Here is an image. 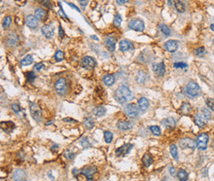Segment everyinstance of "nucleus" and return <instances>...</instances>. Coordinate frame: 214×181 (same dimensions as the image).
<instances>
[{
	"instance_id": "24",
	"label": "nucleus",
	"mask_w": 214,
	"mask_h": 181,
	"mask_svg": "<svg viewBox=\"0 0 214 181\" xmlns=\"http://www.w3.org/2000/svg\"><path fill=\"white\" fill-rule=\"evenodd\" d=\"M92 114L96 117H102L106 114V109L104 106H98L93 109Z\"/></svg>"
},
{
	"instance_id": "22",
	"label": "nucleus",
	"mask_w": 214,
	"mask_h": 181,
	"mask_svg": "<svg viewBox=\"0 0 214 181\" xmlns=\"http://www.w3.org/2000/svg\"><path fill=\"white\" fill-rule=\"evenodd\" d=\"M119 49L122 51H129L133 49V45L127 40H123L119 42Z\"/></svg>"
},
{
	"instance_id": "14",
	"label": "nucleus",
	"mask_w": 214,
	"mask_h": 181,
	"mask_svg": "<svg viewBox=\"0 0 214 181\" xmlns=\"http://www.w3.org/2000/svg\"><path fill=\"white\" fill-rule=\"evenodd\" d=\"M26 23H27V27H30L31 29H35L37 26H38V21L37 18L33 15H29L27 16L26 18Z\"/></svg>"
},
{
	"instance_id": "15",
	"label": "nucleus",
	"mask_w": 214,
	"mask_h": 181,
	"mask_svg": "<svg viewBox=\"0 0 214 181\" xmlns=\"http://www.w3.org/2000/svg\"><path fill=\"white\" fill-rule=\"evenodd\" d=\"M80 171H81L82 174H84L90 181H92V179H93V176H94V174L96 172V168L94 167V166H92V167H86L83 168V169L80 170Z\"/></svg>"
},
{
	"instance_id": "59",
	"label": "nucleus",
	"mask_w": 214,
	"mask_h": 181,
	"mask_svg": "<svg viewBox=\"0 0 214 181\" xmlns=\"http://www.w3.org/2000/svg\"><path fill=\"white\" fill-rule=\"evenodd\" d=\"M168 3H169V5H171V1H169Z\"/></svg>"
},
{
	"instance_id": "27",
	"label": "nucleus",
	"mask_w": 214,
	"mask_h": 181,
	"mask_svg": "<svg viewBox=\"0 0 214 181\" xmlns=\"http://www.w3.org/2000/svg\"><path fill=\"white\" fill-rule=\"evenodd\" d=\"M16 41H17V37L15 34H11L8 35L7 37V44L9 46H13L16 45Z\"/></svg>"
},
{
	"instance_id": "4",
	"label": "nucleus",
	"mask_w": 214,
	"mask_h": 181,
	"mask_svg": "<svg viewBox=\"0 0 214 181\" xmlns=\"http://www.w3.org/2000/svg\"><path fill=\"white\" fill-rule=\"evenodd\" d=\"M29 106H30V112L31 117L36 122H41L42 119V112L38 104L35 102H31Z\"/></svg>"
},
{
	"instance_id": "51",
	"label": "nucleus",
	"mask_w": 214,
	"mask_h": 181,
	"mask_svg": "<svg viewBox=\"0 0 214 181\" xmlns=\"http://www.w3.org/2000/svg\"><path fill=\"white\" fill-rule=\"evenodd\" d=\"M59 35H60V37L61 38V39H63V36H64V31H63L62 27H61L60 25V27H59Z\"/></svg>"
},
{
	"instance_id": "56",
	"label": "nucleus",
	"mask_w": 214,
	"mask_h": 181,
	"mask_svg": "<svg viewBox=\"0 0 214 181\" xmlns=\"http://www.w3.org/2000/svg\"><path fill=\"white\" fill-rule=\"evenodd\" d=\"M128 2H129V1H127V0H125V1H124V0H123V1H119V0H117V3H119V4H123L124 3H128Z\"/></svg>"
},
{
	"instance_id": "43",
	"label": "nucleus",
	"mask_w": 214,
	"mask_h": 181,
	"mask_svg": "<svg viewBox=\"0 0 214 181\" xmlns=\"http://www.w3.org/2000/svg\"><path fill=\"white\" fill-rule=\"evenodd\" d=\"M174 67L176 68H188V64L184 62H176L174 63Z\"/></svg>"
},
{
	"instance_id": "32",
	"label": "nucleus",
	"mask_w": 214,
	"mask_h": 181,
	"mask_svg": "<svg viewBox=\"0 0 214 181\" xmlns=\"http://www.w3.org/2000/svg\"><path fill=\"white\" fill-rule=\"evenodd\" d=\"M191 110V106H190V104H188L186 102H183L181 107H180V111L183 114H186L190 111Z\"/></svg>"
},
{
	"instance_id": "1",
	"label": "nucleus",
	"mask_w": 214,
	"mask_h": 181,
	"mask_svg": "<svg viewBox=\"0 0 214 181\" xmlns=\"http://www.w3.org/2000/svg\"><path fill=\"white\" fill-rule=\"evenodd\" d=\"M114 99L119 104H125L133 99V94L129 88L126 86H120L115 91Z\"/></svg>"
},
{
	"instance_id": "42",
	"label": "nucleus",
	"mask_w": 214,
	"mask_h": 181,
	"mask_svg": "<svg viewBox=\"0 0 214 181\" xmlns=\"http://www.w3.org/2000/svg\"><path fill=\"white\" fill-rule=\"evenodd\" d=\"M121 22H122V17H121V16H120L119 14H116V15L114 16V25L115 27H120Z\"/></svg>"
},
{
	"instance_id": "6",
	"label": "nucleus",
	"mask_w": 214,
	"mask_h": 181,
	"mask_svg": "<svg viewBox=\"0 0 214 181\" xmlns=\"http://www.w3.org/2000/svg\"><path fill=\"white\" fill-rule=\"evenodd\" d=\"M209 135L206 133H201L198 136L197 140H196V146L200 150H206L208 143H209Z\"/></svg>"
},
{
	"instance_id": "10",
	"label": "nucleus",
	"mask_w": 214,
	"mask_h": 181,
	"mask_svg": "<svg viewBox=\"0 0 214 181\" xmlns=\"http://www.w3.org/2000/svg\"><path fill=\"white\" fill-rule=\"evenodd\" d=\"M132 148H133V145L132 144L126 143L117 149L116 151H115V154L117 155V157H124V156H126L131 151Z\"/></svg>"
},
{
	"instance_id": "11",
	"label": "nucleus",
	"mask_w": 214,
	"mask_h": 181,
	"mask_svg": "<svg viewBox=\"0 0 214 181\" xmlns=\"http://www.w3.org/2000/svg\"><path fill=\"white\" fill-rule=\"evenodd\" d=\"M152 69L157 76L162 77L165 73V67L164 63H154L152 65Z\"/></svg>"
},
{
	"instance_id": "17",
	"label": "nucleus",
	"mask_w": 214,
	"mask_h": 181,
	"mask_svg": "<svg viewBox=\"0 0 214 181\" xmlns=\"http://www.w3.org/2000/svg\"><path fill=\"white\" fill-rule=\"evenodd\" d=\"M41 32L46 38H52L54 36V28L49 25H45L41 27Z\"/></svg>"
},
{
	"instance_id": "37",
	"label": "nucleus",
	"mask_w": 214,
	"mask_h": 181,
	"mask_svg": "<svg viewBox=\"0 0 214 181\" xmlns=\"http://www.w3.org/2000/svg\"><path fill=\"white\" fill-rule=\"evenodd\" d=\"M200 113L202 114V115H203V118L206 119L207 121L211 119V117H212L211 112H210V111H209V110H208V109L203 108V109H202V110H201Z\"/></svg>"
},
{
	"instance_id": "39",
	"label": "nucleus",
	"mask_w": 214,
	"mask_h": 181,
	"mask_svg": "<svg viewBox=\"0 0 214 181\" xmlns=\"http://www.w3.org/2000/svg\"><path fill=\"white\" fill-rule=\"evenodd\" d=\"M11 23H12L11 16H5V17H4V19H3V29H8V27H10Z\"/></svg>"
},
{
	"instance_id": "18",
	"label": "nucleus",
	"mask_w": 214,
	"mask_h": 181,
	"mask_svg": "<svg viewBox=\"0 0 214 181\" xmlns=\"http://www.w3.org/2000/svg\"><path fill=\"white\" fill-rule=\"evenodd\" d=\"M13 179L14 181H27V175L24 170H16L13 173Z\"/></svg>"
},
{
	"instance_id": "44",
	"label": "nucleus",
	"mask_w": 214,
	"mask_h": 181,
	"mask_svg": "<svg viewBox=\"0 0 214 181\" xmlns=\"http://www.w3.org/2000/svg\"><path fill=\"white\" fill-rule=\"evenodd\" d=\"M81 144L84 148H87L88 147L91 146V143H90L89 140H88L87 138H82V139L81 140Z\"/></svg>"
},
{
	"instance_id": "2",
	"label": "nucleus",
	"mask_w": 214,
	"mask_h": 181,
	"mask_svg": "<svg viewBox=\"0 0 214 181\" xmlns=\"http://www.w3.org/2000/svg\"><path fill=\"white\" fill-rule=\"evenodd\" d=\"M185 93L190 98H195L198 97V96L201 94L200 87L198 84L194 81H191L188 84L187 87L185 88Z\"/></svg>"
},
{
	"instance_id": "29",
	"label": "nucleus",
	"mask_w": 214,
	"mask_h": 181,
	"mask_svg": "<svg viewBox=\"0 0 214 181\" xmlns=\"http://www.w3.org/2000/svg\"><path fill=\"white\" fill-rule=\"evenodd\" d=\"M46 16L45 10L43 8H36L35 11V16L37 19H43Z\"/></svg>"
},
{
	"instance_id": "20",
	"label": "nucleus",
	"mask_w": 214,
	"mask_h": 181,
	"mask_svg": "<svg viewBox=\"0 0 214 181\" xmlns=\"http://www.w3.org/2000/svg\"><path fill=\"white\" fill-rule=\"evenodd\" d=\"M138 105L139 110L143 113V112L147 111V110L149 107V101H148V100L147 98L142 97L138 100Z\"/></svg>"
},
{
	"instance_id": "7",
	"label": "nucleus",
	"mask_w": 214,
	"mask_h": 181,
	"mask_svg": "<svg viewBox=\"0 0 214 181\" xmlns=\"http://www.w3.org/2000/svg\"><path fill=\"white\" fill-rule=\"evenodd\" d=\"M82 67L87 70H92L96 66V61L92 57L85 56L82 60Z\"/></svg>"
},
{
	"instance_id": "58",
	"label": "nucleus",
	"mask_w": 214,
	"mask_h": 181,
	"mask_svg": "<svg viewBox=\"0 0 214 181\" xmlns=\"http://www.w3.org/2000/svg\"><path fill=\"white\" fill-rule=\"evenodd\" d=\"M92 39H96V41H98V38L97 37H95V35H92Z\"/></svg>"
},
{
	"instance_id": "53",
	"label": "nucleus",
	"mask_w": 214,
	"mask_h": 181,
	"mask_svg": "<svg viewBox=\"0 0 214 181\" xmlns=\"http://www.w3.org/2000/svg\"><path fill=\"white\" fill-rule=\"evenodd\" d=\"M68 5H69V6H70V7H72V8H74V9H76L77 11L79 12V13H80V10H79V8H78V7H77L76 5H74L73 3H68Z\"/></svg>"
},
{
	"instance_id": "31",
	"label": "nucleus",
	"mask_w": 214,
	"mask_h": 181,
	"mask_svg": "<svg viewBox=\"0 0 214 181\" xmlns=\"http://www.w3.org/2000/svg\"><path fill=\"white\" fill-rule=\"evenodd\" d=\"M33 62V57L32 55H27L25 57L24 59L21 61V64L23 65V66H27V65L31 64Z\"/></svg>"
},
{
	"instance_id": "60",
	"label": "nucleus",
	"mask_w": 214,
	"mask_h": 181,
	"mask_svg": "<svg viewBox=\"0 0 214 181\" xmlns=\"http://www.w3.org/2000/svg\"><path fill=\"white\" fill-rule=\"evenodd\" d=\"M161 181H165V180H161Z\"/></svg>"
},
{
	"instance_id": "33",
	"label": "nucleus",
	"mask_w": 214,
	"mask_h": 181,
	"mask_svg": "<svg viewBox=\"0 0 214 181\" xmlns=\"http://www.w3.org/2000/svg\"><path fill=\"white\" fill-rule=\"evenodd\" d=\"M175 6H176V10L179 12V13H184V10H185V5L181 1H177L176 4H175Z\"/></svg>"
},
{
	"instance_id": "16",
	"label": "nucleus",
	"mask_w": 214,
	"mask_h": 181,
	"mask_svg": "<svg viewBox=\"0 0 214 181\" xmlns=\"http://www.w3.org/2000/svg\"><path fill=\"white\" fill-rule=\"evenodd\" d=\"M161 125L164 126L166 129H173L176 127V120L172 117H168V118H165L161 121Z\"/></svg>"
},
{
	"instance_id": "19",
	"label": "nucleus",
	"mask_w": 214,
	"mask_h": 181,
	"mask_svg": "<svg viewBox=\"0 0 214 181\" xmlns=\"http://www.w3.org/2000/svg\"><path fill=\"white\" fill-rule=\"evenodd\" d=\"M1 129L7 133H10L15 129V125L12 121L1 122Z\"/></svg>"
},
{
	"instance_id": "8",
	"label": "nucleus",
	"mask_w": 214,
	"mask_h": 181,
	"mask_svg": "<svg viewBox=\"0 0 214 181\" xmlns=\"http://www.w3.org/2000/svg\"><path fill=\"white\" fill-rule=\"evenodd\" d=\"M129 27L131 30L137 31H143L145 29V26H144L143 22L142 20H140V19L132 20L129 23Z\"/></svg>"
},
{
	"instance_id": "28",
	"label": "nucleus",
	"mask_w": 214,
	"mask_h": 181,
	"mask_svg": "<svg viewBox=\"0 0 214 181\" xmlns=\"http://www.w3.org/2000/svg\"><path fill=\"white\" fill-rule=\"evenodd\" d=\"M83 125H84V126L87 128V129H93V127H94L95 124H94V120H93L91 117H88V118H86V119H84Z\"/></svg>"
},
{
	"instance_id": "62",
	"label": "nucleus",
	"mask_w": 214,
	"mask_h": 181,
	"mask_svg": "<svg viewBox=\"0 0 214 181\" xmlns=\"http://www.w3.org/2000/svg\"><path fill=\"white\" fill-rule=\"evenodd\" d=\"M53 181H54V180H53Z\"/></svg>"
},
{
	"instance_id": "34",
	"label": "nucleus",
	"mask_w": 214,
	"mask_h": 181,
	"mask_svg": "<svg viewBox=\"0 0 214 181\" xmlns=\"http://www.w3.org/2000/svg\"><path fill=\"white\" fill-rule=\"evenodd\" d=\"M146 74H145V73L144 72H143V71H140L139 73H138V77H137V81H138V83H144V81H146Z\"/></svg>"
},
{
	"instance_id": "5",
	"label": "nucleus",
	"mask_w": 214,
	"mask_h": 181,
	"mask_svg": "<svg viewBox=\"0 0 214 181\" xmlns=\"http://www.w3.org/2000/svg\"><path fill=\"white\" fill-rule=\"evenodd\" d=\"M125 113L126 114L130 119H135L138 116L139 114V109L137 107L135 104H129L125 107Z\"/></svg>"
},
{
	"instance_id": "30",
	"label": "nucleus",
	"mask_w": 214,
	"mask_h": 181,
	"mask_svg": "<svg viewBox=\"0 0 214 181\" xmlns=\"http://www.w3.org/2000/svg\"><path fill=\"white\" fill-rule=\"evenodd\" d=\"M177 177L180 181H186L188 179V174L184 170H180L177 173Z\"/></svg>"
},
{
	"instance_id": "9",
	"label": "nucleus",
	"mask_w": 214,
	"mask_h": 181,
	"mask_svg": "<svg viewBox=\"0 0 214 181\" xmlns=\"http://www.w3.org/2000/svg\"><path fill=\"white\" fill-rule=\"evenodd\" d=\"M180 147L182 149L190 148L194 150L196 147V143L194 140H192L191 138H185L180 140Z\"/></svg>"
},
{
	"instance_id": "12",
	"label": "nucleus",
	"mask_w": 214,
	"mask_h": 181,
	"mask_svg": "<svg viewBox=\"0 0 214 181\" xmlns=\"http://www.w3.org/2000/svg\"><path fill=\"white\" fill-rule=\"evenodd\" d=\"M117 40L115 37L113 36H108L106 38L105 40V43H106V47L108 48L109 50L111 52H114L115 49V46H116Z\"/></svg>"
},
{
	"instance_id": "57",
	"label": "nucleus",
	"mask_w": 214,
	"mask_h": 181,
	"mask_svg": "<svg viewBox=\"0 0 214 181\" xmlns=\"http://www.w3.org/2000/svg\"><path fill=\"white\" fill-rule=\"evenodd\" d=\"M210 27H211L212 31H214V24H212L211 26H210Z\"/></svg>"
},
{
	"instance_id": "45",
	"label": "nucleus",
	"mask_w": 214,
	"mask_h": 181,
	"mask_svg": "<svg viewBox=\"0 0 214 181\" xmlns=\"http://www.w3.org/2000/svg\"><path fill=\"white\" fill-rule=\"evenodd\" d=\"M206 104L209 109H211L212 110L214 111V100L212 98H209L206 100Z\"/></svg>"
},
{
	"instance_id": "47",
	"label": "nucleus",
	"mask_w": 214,
	"mask_h": 181,
	"mask_svg": "<svg viewBox=\"0 0 214 181\" xmlns=\"http://www.w3.org/2000/svg\"><path fill=\"white\" fill-rule=\"evenodd\" d=\"M27 81H30V82H33L34 80L35 79V73H33V72H29V73H27Z\"/></svg>"
},
{
	"instance_id": "52",
	"label": "nucleus",
	"mask_w": 214,
	"mask_h": 181,
	"mask_svg": "<svg viewBox=\"0 0 214 181\" xmlns=\"http://www.w3.org/2000/svg\"><path fill=\"white\" fill-rule=\"evenodd\" d=\"M169 171H170V173H171V175L172 176H176V169H175V168H174V167L170 168V170H169Z\"/></svg>"
},
{
	"instance_id": "36",
	"label": "nucleus",
	"mask_w": 214,
	"mask_h": 181,
	"mask_svg": "<svg viewBox=\"0 0 214 181\" xmlns=\"http://www.w3.org/2000/svg\"><path fill=\"white\" fill-rule=\"evenodd\" d=\"M159 27H160L161 31L164 35H166V36L170 35V34H171V30H170V28H169L167 26H165V25L164 24H160L159 25Z\"/></svg>"
},
{
	"instance_id": "50",
	"label": "nucleus",
	"mask_w": 214,
	"mask_h": 181,
	"mask_svg": "<svg viewBox=\"0 0 214 181\" xmlns=\"http://www.w3.org/2000/svg\"><path fill=\"white\" fill-rule=\"evenodd\" d=\"M64 156L65 157H67V158L69 160H72L73 157H74V154H73V152H71V151H66V152L64 153Z\"/></svg>"
},
{
	"instance_id": "26",
	"label": "nucleus",
	"mask_w": 214,
	"mask_h": 181,
	"mask_svg": "<svg viewBox=\"0 0 214 181\" xmlns=\"http://www.w3.org/2000/svg\"><path fill=\"white\" fill-rule=\"evenodd\" d=\"M142 161H143V165L145 167L150 166L152 163V157H151V155H150L149 153H146V154L143 157Z\"/></svg>"
},
{
	"instance_id": "55",
	"label": "nucleus",
	"mask_w": 214,
	"mask_h": 181,
	"mask_svg": "<svg viewBox=\"0 0 214 181\" xmlns=\"http://www.w3.org/2000/svg\"><path fill=\"white\" fill-rule=\"evenodd\" d=\"M79 3H81L82 5L86 6L87 4V3H89V2H88V1H81V0H80V1H79Z\"/></svg>"
},
{
	"instance_id": "49",
	"label": "nucleus",
	"mask_w": 214,
	"mask_h": 181,
	"mask_svg": "<svg viewBox=\"0 0 214 181\" xmlns=\"http://www.w3.org/2000/svg\"><path fill=\"white\" fill-rule=\"evenodd\" d=\"M44 64L42 63H35V66H34V68H33V69H35V70L36 71H41L42 68H44Z\"/></svg>"
},
{
	"instance_id": "40",
	"label": "nucleus",
	"mask_w": 214,
	"mask_h": 181,
	"mask_svg": "<svg viewBox=\"0 0 214 181\" xmlns=\"http://www.w3.org/2000/svg\"><path fill=\"white\" fill-rule=\"evenodd\" d=\"M150 131L154 134V135L156 136H160L161 134V129L158 126H155V125H153V126H150L149 128Z\"/></svg>"
},
{
	"instance_id": "35",
	"label": "nucleus",
	"mask_w": 214,
	"mask_h": 181,
	"mask_svg": "<svg viewBox=\"0 0 214 181\" xmlns=\"http://www.w3.org/2000/svg\"><path fill=\"white\" fill-rule=\"evenodd\" d=\"M170 150H171V153L172 155V157L176 160H178V158H179L178 157V149H177L175 144H171L170 146Z\"/></svg>"
},
{
	"instance_id": "54",
	"label": "nucleus",
	"mask_w": 214,
	"mask_h": 181,
	"mask_svg": "<svg viewBox=\"0 0 214 181\" xmlns=\"http://www.w3.org/2000/svg\"><path fill=\"white\" fill-rule=\"evenodd\" d=\"M63 120L65 122H68V123H69V121H73V123H77V120H74V119H69V118H65V119H63Z\"/></svg>"
},
{
	"instance_id": "3",
	"label": "nucleus",
	"mask_w": 214,
	"mask_h": 181,
	"mask_svg": "<svg viewBox=\"0 0 214 181\" xmlns=\"http://www.w3.org/2000/svg\"><path fill=\"white\" fill-rule=\"evenodd\" d=\"M54 88L56 90V92L60 96H64L68 92V81L65 78H60L54 85Z\"/></svg>"
},
{
	"instance_id": "13",
	"label": "nucleus",
	"mask_w": 214,
	"mask_h": 181,
	"mask_svg": "<svg viewBox=\"0 0 214 181\" xmlns=\"http://www.w3.org/2000/svg\"><path fill=\"white\" fill-rule=\"evenodd\" d=\"M164 47L167 51L173 53V52L176 51V49L178 48V42L176 41H174V40H169L168 41L165 42Z\"/></svg>"
},
{
	"instance_id": "38",
	"label": "nucleus",
	"mask_w": 214,
	"mask_h": 181,
	"mask_svg": "<svg viewBox=\"0 0 214 181\" xmlns=\"http://www.w3.org/2000/svg\"><path fill=\"white\" fill-rule=\"evenodd\" d=\"M104 138L107 143H111L112 140H113V133L109 131H106L104 132Z\"/></svg>"
},
{
	"instance_id": "48",
	"label": "nucleus",
	"mask_w": 214,
	"mask_h": 181,
	"mask_svg": "<svg viewBox=\"0 0 214 181\" xmlns=\"http://www.w3.org/2000/svg\"><path fill=\"white\" fill-rule=\"evenodd\" d=\"M12 110L16 114H18L20 111L22 110V109L19 106V105H17V104H13L12 105Z\"/></svg>"
},
{
	"instance_id": "41",
	"label": "nucleus",
	"mask_w": 214,
	"mask_h": 181,
	"mask_svg": "<svg viewBox=\"0 0 214 181\" xmlns=\"http://www.w3.org/2000/svg\"><path fill=\"white\" fill-rule=\"evenodd\" d=\"M63 58H64V54H63L61 50H58V51L55 53V54H54V59H55V60L58 61V62L62 61V60H63Z\"/></svg>"
},
{
	"instance_id": "61",
	"label": "nucleus",
	"mask_w": 214,
	"mask_h": 181,
	"mask_svg": "<svg viewBox=\"0 0 214 181\" xmlns=\"http://www.w3.org/2000/svg\"><path fill=\"white\" fill-rule=\"evenodd\" d=\"M213 41H214V39H213Z\"/></svg>"
},
{
	"instance_id": "21",
	"label": "nucleus",
	"mask_w": 214,
	"mask_h": 181,
	"mask_svg": "<svg viewBox=\"0 0 214 181\" xmlns=\"http://www.w3.org/2000/svg\"><path fill=\"white\" fill-rule=\"evenodd\" d=\"M117 127H118L119 129L123 130V131H126V130H129L133 128V124L131 122L119 120L117 123Z\"/></svg>"
},
{
	"instance_id": "46",
	"label": "nucleus",
	"mask_w": 214,
	"mask_h": 181,
	"mask_svg": "<svg viewBox=\"0 0 214 181\" xmlns=\"http://www.w3.org/2000/svg\"><path fill=\"white\" fill-rule=\"evenodd\" d=\"M206 53V49L204 47H201V48H198V49H195L194 54L196 55H203Z\"/></svg>"
},
{
	"instance_id": "25",
	"label": "nucleus",
	"mask_w": 214,
	"mask_h": 181,
	"mask_svg": "<svg viewBox=\"0 0 214 181\" xmlns=\"http://www.w3.org/2000/svg\"><path fill=\"white\" fill-rule=\"evenodd\" d=\"M103 81L106 86H112L115 82V78L111 74H108L104 77Z\"/></svg>"
},
{
	"instance_id": "23",
	"label": "nucleus",
	"mask_w": 214,
	"mask_h": 181,
	"mask_svg": "<svg viewBox=\"0 0 214 181\" xmlns=\"http://www.w3.org/2000/svg\"><path fill=\"white\" fill-rule=\"evenodd\" d=\"M206 119L203 118V116L202 115V114L198 113L194 117V122L196 125H198L199 128H202L204 126V125L206 124Z\"/></svg>"
}]
</instances>
